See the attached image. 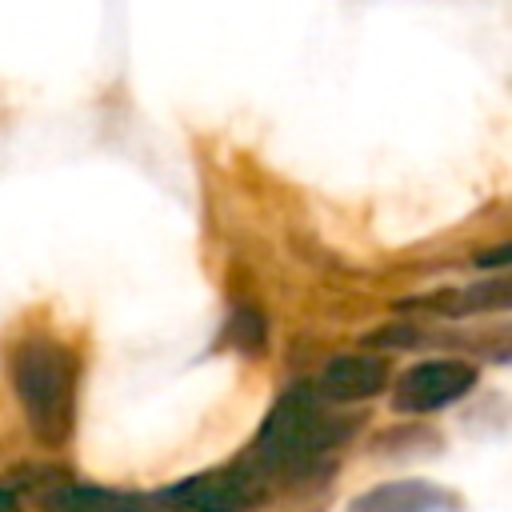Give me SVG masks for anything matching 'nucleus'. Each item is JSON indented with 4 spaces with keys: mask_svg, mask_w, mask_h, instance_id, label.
<instances>
[{
    "mask_svg": "<svg viewBox=\"0 0 512 512\" xmlns=\"http://www.w3.org/2000/svg\"><path fill=\"white\" fill-rule=\"evenodd\" d=\"M8 376L32 436L48 448L68 444L76 428V396H80L76 352L52 336H28L12 348Z\"/></svg>",
    "mask_w": 512,
    "mask_h": 512,
    "instance_id": "obj_1",
    "label": "nucleus"
},
{
    "mask_svg": "<svg viewBox=\"0 0 512 512\" xmlns=\"http://www.w3.org/2000/svg\"><path fill=\"white\" fill-rule=\"evenodd\" d=\"M348 436H352V424L340 416H328L320 408L316 388H288L268 408L264 424L256 428L252 448H248V468L256 476L308 472L316 460H324Z\"/></svg>",
    "mask_w": 512,
    "mask_h": 512,
    "instance_id": "obj_2",
    "label": "nucleus"
},
{
    "mask_svg": "<svg viewBox=\"0 0 512 512\" xmlns=\"http://www.w3.org/2000/svg\"><path fill=\"white\" fill-rule=\"evenodd\" d=\"M176 512H252L264 500V484L248 464L208 468L160 492Z\"/></svg>",
    "mask_w": 512,
    "mask_h": 512,
    "instance_id": "obj_3",
    "label": "nucleus"
},
{
    "mask_svg": "<svg viewBox=\"0 0 512 512\" xmlns=\"http://www.w3.org/2000/svg\"><path fill=\"white\" fill-rule=\"evenodd\" d=\"M476 388V364L468 360H420L408 372H400V380L392 384V408L420 416V412H440L456 400H464Z\"/></svg>",
    "mask_w": 512,
    "mask_h": 512,
    "instance_id": "obj_4",
    "label": "nucleus"
},
{
    "mask_svg": "<svg viewBox=\"0 0 512 512\" xmlns=\"http://www.w3.org/2000/svg\"><path fill=\"white\" fill-rule=\"evenodd\" d=\"M388 388V360L380 352H344L324 364L316 376V396L332 404H356Z\"/></svg>",
    "mask_w": 512,
    "mask_h": 512,
    "instance_id": "obj_5",
    "label": "nucleus"
},
{
    "mask_svg": "<svg viewBox=\"0 0 512 512\" xmlns=\"http://www.w3.org/2000/svg\"><path fill=\"white\" fill-rule=\"evenodd\" d=\"M460 496L432 480H388L352 500L348 512H460Z\"/></svg>",
    "mask_w": 512,
    "mask_h": 512,
    "instance_id": "obj_6",
    "label": "nucleus"
},
{
    "mask_svg": "<svg viewBox=\"0 0 512 512\" xmlns=\"http://www.w3.org/2000/svg\"><path fill=\"white\" fill-rule=\"evenodd\" d=\"M44 508L48 512H164V508H156L140 496L96 488V484H60V488L48 492Z\"/></svg>",
    "mask_w": 512,
    "mask_h": 512,
    "instance_id": "obj_7",
    "label": "nucleus"
},
{
    "mask_svg": "<svg viewBox=\"0 0 512 512\" xmlns=\"http://www.w3.org/2000/svg\"><path fill=\"white\" fill-rule=\"evenodd\" d=\"M440 312H484V308H512V280H492V284H476L464 288L456 296H436L428 300Z\"/></svg>",
    "mask_w": 512,
    "mask_h": 512,
    "instance_id": "obj_8",
    "label": "nucleus"
},
{
    "mask_svg": "<svg viewBox=\"0 0 512 512\" xmlns=\"http://www.w3.org/2000/svg\"><path fill=\"white\" fill-rule=\"evenodd\" d=\"M228 336H232V344H236L240 352H260V348H264V320H260V312L240 308V312L228 320Z\"/></svg>",
    "mask_w": 512,
    "mask_h": 512,
    "instance_id": "obj_9",
    "label": "nucleus"
}]
</instances>
